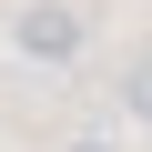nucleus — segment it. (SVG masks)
Here are the masks:
<instances>
[{
    "label": "nucleus",
    "instance_id": "f257e3e1",
    "mask_svg": "<svg viewBox=\"0 0 152 152\" xmlns=\"http://www.w3.org/2000/svg\"><path fill=\"white\" fill-rule=\"evenodd\" d=\"M81 41H91L81 0H31V10H20V51H31V61H71Z\"/></svg>",
    "mask_w": 152,
    "mask_h": 152
},
{
    "label": "nucleus",
    "instance_id": "f03ea898",
    "mask_svg": "<svg viewBox=\"0 0 152 152\" xmlns=\"http://www.w3.org/2000/svg\"><path fill=\"white\" fill-rule=\"evenodd\" d=\"M122 102H132V112H142V122H152V51H142V61H132V71H122Z\"/></svg>",
    "mask_w": 152,
    "mask_h": 152
},
{
    "label": "nucleus",
    "instance_id": "7ed1b4c3",
    "mask_svg": "<svg viewBox=\"0 0 152 152\" xmlns=\"http://www.w3.org/2000/svg\"><path fill=\"white\" fill-rule=\"evenodd\" d=\"M71 152H112V142H71Z\"/></svg>",
    "mask_w": 152,
    "mask_h": 152
}]
</instances>
